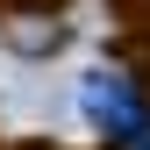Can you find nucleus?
Returning a JSON list of instances; mask_svg holds the SVG:
<instances>
[{"instance_id": "f257e3e1", "label": "nucleus", "mask_w": 150, "mask_h": 150, "mask_svg": "<svg viewBox=\"0 0 150 150\" xmlns=\"http://www.w3.org/2000/svg\"><path fill=\"white\" fill-rule=\"evenodd\" d=\"M86 115L100 122L122 150H150V100L122 79V71H93L86 79Z\"/></svg>"}]
</instances>
